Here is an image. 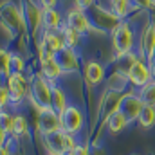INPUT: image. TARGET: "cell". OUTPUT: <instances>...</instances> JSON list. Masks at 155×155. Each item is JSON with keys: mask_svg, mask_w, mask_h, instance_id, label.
I'll list each match as a JSON object with an SVG mask.
<instances>
[{"mask_svg": "<svg viewBox=\"0 0 155 155\" xmlns=\"http://www.w3.org/2000/svg\"><path fill=\"white\" fill-rule=\"evenodd\" d=\"M126 74H128L130 83L137 88H143L144 85H148L153 79L152 71H150V63H144V60H141V58H134L130 61V67H128Z\"/></svg>", "mask_w": 155, "mask_h": 155, "instance_id": "52a82bcc", "label": "cell"}, {"mask_svg": "<svg viewBox=\"0 0 155 155\" xmlns=\"http://www.w3.org/2000/svg\"><path fill=\"white\" fill-rule=\"evenodd\" d=\"M128 81L130 79H128V74L124 71H116L114 74H110V78H108V90L123 94V90L126 88Z\"/></svg>", "mask_w": 155, "mask_h": 155, "instance_id": "ac0fdd59", "label": "cell"}, {"mask_svg": "<svg viewBox=\"0 0 155 155\" xmlns=\"http://www.w3.org/2000/svg\"><path fill=\"white\" fill-rule=\"evenodd\" d=\"M152 11L155 13V0H153V4H152Z\"/></svg>", "mask_w": 155, "mask_h": 155, "instance_id": "e575fe53", "label": "cell"}, {"mask_svg": "<svg viewBox=\"0 0 155 155\" xmlns=\"http://www.w3.org/2000/svg\"><path fill=\"white\" fill-rule=\"evenodd\" d=\"M139 124L143 128H152L155 124V107H150V105H144L143 112H141V117H139Z\"/></svg>", "mask_w": 155, "mask_h": 155, "instance_id": "484cf974", "label": "cell"}, {"mask_svg": "<svg viewBox=\"0 0 155 155\" xmlns=\"http://www.w3.org/2000/svg\"><path fill=\"white\" fill-rule=\"evenodd\" d=\"M54 58H56L58 65L61 67L63 74H74L79 71V60H78V54L74 52V49L65 45L61 51H58L54 54Z\"/></svg>", "mask_w": 155, "mask_h": 155, "instance_id": "7c38bea8", "label": "cell"}, {"mask_svg": "<svg viewBox=\"0 0 155 155\" xmlns=\"http://www.w3.org/2000/svg\"><path fill=\"white\" fill-rule=\"evenodd\" d=\"M0 16H2V24L7 25L9 29H13L16 35L27 31V24H25V16H24L22 5H16L13 0H4L2 2Z\"/></svg>", "mask_w": 155, "mask_h": 155, "instance_id": "277c9868", "label": "cell"}, {"mask_svg": "<svg viewBox=\"0 0 155 155\" xmlns=\"http://www.w3.org/2000/svg\"><path fill=\"white\" fill-rule=\"evenodd\" d=\"M13 135L16 137H27L29 135V124H27V119L22 116V114H16L15 116V124H13Z\"/></svg>", "mask_w": 155, "mask_h": 155, "instance_id": "cb8c5ba5", "label": "cell"}, {"mask_svg": "<svg viewBox=\"0 0 155 155\" xmlns=\"http://www.w3.org/2000/svg\"><path fill=\"white\" fill-rule=\"evenodd\" d=\"M61 130L63 132H67V134H71V135H76L79 134V130L83 128V124H85V116H83V112L74 107V105H69V108L61 114Z\"/></svg>", "mask_w": 155, "mask_h": 155, "instance_id": "30bf717a", "label": "cell"}, {"mask_svg": "<svg viewBox=\"0 0 155 155\" xmlns=\"http://www.w3.org/2000/svg\"><path fill=\"white\" fill-rule=\"evenodd\" d=\"M105 124L108 126V132L116 135V134H119V132H123V130H124V128H126L130 123H128V119L123 116L121 112H116L114 116L108 117V121H107Z\"/></svg>", "mask_w": 155, "mask_h": 155, "instance_id": "ffe728a7", "label": "cell"}, {"mask_svg": "<svg viewBox=\"0 0 155 155\" xmlns=\"http://www.w3.org/2000/svg\"><path fill=\"white\" fill-rule=\"evenodd\" d=\"M60 31H61V35H63V41H65V45H67V47H71V49H76L78 43H79L81 35H79L78 31H74L72 27H69L67 24H65Z\"/></svg>", "mask_w": 155, "mask_h": 155, "instance_id": "7402d4cb", "label": "cell"}, {"mask_svg": "<svg viewBox=\"0 0 155 155\" xmlns=\"http://www.w3.org/2000/svg\"><path fill=\"white\" fill-rule=\"evenodd\" d=\"M74 2H76V7L83 9V11H88L94 5V0H74Z\"/></svg>", "mask_w": 155, "mask_h": 155, "instance_id": "f546056e", "label": "cell"}, {"mask_svg": "<svg viewBox=\"0 0 155 155\" xmlns=\"http://www.w3.org/2000/svg\"><path fill=\"white\" fill-rule=\"evenodd\" d=\"M110 2H112V11L116 13L121 20L124 16H128V13L132 11V7H135L132 0H110Z\"/></svg>", "mask_w": 155, "mask_h": 155, "instance_id": "603a6c76", "label": "cell"}, {"mask_svg": "<svg viewBox=\"0 0 155 155\" xmlns=\"http://www.w3.org/2000/svg\"><path fill=\"white\" fill-rule=\"evenodd\" d=\"M155 58V24H148L141 36V60L152 63Z\"/></svg>", "mask_w": 155, "mask_h": 155, "instance_id": "5bb4252c", "label": "cell"}, {"mask_svg": "<svg viewBox=\"0 0 155 155\" xmlns=\"http://www.w3.org/2000/svg\"><path fill=\"white\" fill-rule=\"evenodd\" d=\"M40 45H43L49 52H52V54H56L58 51H61L63 47H65V41H63V35H61V31L60 33H56V31H43V35H41V40L38 41Z\"/></svg>", "mask_w": 155, "mask_h": 155, "instance_id": "9a60e30c", "label": "cell"}, {"mask_svg": "<svg viewBox=\"0 0 155 155\" xmlns=\"http://www.w3.org/2000/svg\"><path fill=\"white\" fill-rule=\"evenodd\" d=\"M67 25L72 27L74 31H78L79 35H85V33H90L92 31V24H90V18H88V13L74 7L69 11L67 15Z\"/></svg>", "mask_w": 155, "mask_h": 155, "instance_id": "4fadbf2b", "label": "cell"}, {"mask_svg": "<svg viewBox=\"0 0 155 155\" xmlns=\"http://www.w3.org/2000/svg\"><path fill=\"white\" fill-rule=\"evenodd\" d=\"M143 108H144V101L141 99L139 94H134V92L123 94L121 103H119V112L128 119V123L139 121Z\"/></svg>", "mask_w": 155, "mask_h": 155, "instance_id": "9c48e42d", "label": "cell"}, {"mask_svg": "<svg viewBox=\"0 0 155 155\" xmlns=\"http://www.w3.org/2000/svg\"><path fill=\"white\" fill-rule=\"evenodd\" d=\"M11 105V90L5 83V79H2V87H0V107L2 110H5V107Z\"/></svg>", "mask_w": 155, "mask_h": 155, "instance_id": "4316f807", "label": "cell"}, {"mask_svg": "<svg viewBox=\"0 0 155 155\" xmlns=\"http://www.w3.org/2000/svg\"><path fill=\"white\" fill-rule=\"evenodd\" d=\"M132 2L137 9H152V4H153V0H132Z\"/></svg>", "mask_w": 155, "mask_h": 155, "instance_id": "f1b7e54d", "label": "cell"}, {"mask_svg": "<svg viewBox=\"0 0 155 155\" xmlns=\"http://www.w3.org/2000/svg\"><path fill=\"white\" fill-rule=\"evenodd\" d=\"M83 76H85V81L90 87H94V85H99L105 79V69L97 61H88L87 67H85V71H83Z\"/></svg>", "mask_w": 155, "mask_h": 155, "instance_id": "2e32d148", "label": "cell"}, {"mask_svg": "<svg viewBox=\"0 0 155 155\" xmlns=\"http://www.w3.org/2000/svg\"><path fill=\"white\" fill-rule=\"evenodd\" d=\"M153 61H155V58H153Z\"/></svg>", "mask_w": 155, "mask_h": 155, "instance_id": "74e56055", "label": "cell"}, {"mask_svg": "<svg viewBox=\"0 0 155 155\" xmlns=\"http://www.w3.org/2000/svg\"><path fill=\"white\" fill-rule=\"evenodd\" d=\"M65 155H76V153L74 152H69V153H65Z\"/></svg>", "mask_w": 155, "mask_h": 155, "instance_id": "d590c367", "label": "cell"}, {"mask_svg": "<svg viewBox=\"0 0 155 155\" xmlns=\"http://www.w3.org/2000/svg\"><path fill=\"white\" fill-rule=\"evenodd\" d=\"M36 112H38L36 128H38L41 137L61 132V117L54 108H41V110H36Z\"/></svg>", "mask_w": 155, "mask_h": 155, "instance_id": "8992f818", "label": "cell"}, {"mask_svg": "<svg viewBox=\"0 0 155 155\" xmlns=\"http://www.w3.org/2000/svg\"><path fill=\"white\" fill-rule=\"evenodd\" d=\"M43 27L47 31H58L61 29V15L58 13L56 7H49V9H43Z\"/></svg>", "mask_w": 155, "mask_h": 155, "instance_id": "e0dca14e", "label": "cell"}, {"mask_svg": "<svg viewBox=\"0 0 155 155\" xmlns=\"http://www.w3.org/2000/svg\"><path fill=\"white\" fill-rule=\"evenodd\" d=\"M112 45H114V51H116L117 58H124L132 52V47H134V31L130 27L128 22H121L116 27V31L112 33Z\"/></svg>", "mask_w": 155, "mask_h": 155, "instance_id": "5b68a950", "label": "cell"}, {"mask_svg": "<svg viewBox=\"0 0 155 155\" xmlns=\"http://www.w3.org/2000/svg\"><path fill=\"white\" fill-rule=\"evenodd\" d=\"M47 155H52V153H47Z\"/></svg>", "mask_w": 155, "mask_h": 155, "instance_id": "8d00e7d4", "label": "cell"}, {"mask_svg": "<svg viewBox=\"0 0 155 155\" xmlns=\"http://www.w3.org/2000/svg\"><path fill=\"white\" fill-rule=\"evenodd\" d=\"M88 18H90V24H92V31H99V33H107V31H116V27L123 22L119 16H117L114 11H108L107 7H101V5H92L88 9Z\"/></svg>", "mask_w": 155, "mask_h": 155, "instance_id": "3957f363", "label": "cell"}, {"mask_svg": "<svg viewBox=\"0 0 155 155\" xmlns=\"http://www.w3.org/2000/svg\"><path fill=\"white\" fill-rule=\"evenodd\" d=\"M43 146L47 150V153L52 155H65L69 152H74L78 148V143L74 139V135L67 134V132H56V134H51V135H43Z\"/></svg>", "mask_w": 155, "mask_h": 155, "instance_id": "7a4b0ae2", "label": "cell"}, {"mask_svg": "<svg viewBox=\"0 0 155 155\" xmlns=\"http://www.w3.org/2000/svg\"><path fill=\"white\" fill-rule=\"evenodd\" d=\"M20 5H22L24 16H25L27 31L33 35V38H36V35L40 33V27L43 25V9H40L35 0H22Z\"/></svg>", "mask_w": 155, "mask_h": 155, "instance_id": "ba28073f", "label": "cell"}, {"mask_svg": "<svg viewBox=\"0 0 155 155\" xmlns=\"http://www.w3.org/2000/svg\"><path fill=\"white\" fill-rule=\"evenodd\" d=\"M150 71H152V76H153V79H155V61L150 63Z\"/></svg>", "mask_w": 155, "mask_h": 155, "instance_id": "836d02e7", "label": "cell"}, {"mask_svg": "<svg viewBox=\"0 0 155 155\" xmlns=\"http://www.w3.org/2000/svg\"><path fill=\"white\" fill-rule=\"evenodd\" d=\"M52 108L61 116L67 108H69V103H67V96H65V92L58 87V85H54V88H52Z\"/></svg>", "mask_w": 155, "mask_h": 155, "instance_id": "d6986e66", "label": "cell"}, {"mask_svg": "<svg viewBox=\"0 0 155 155\" xmlns=\"http://www.w3.org/2000/svg\"><path fill=\"white\" fill-rule=\"evenodd\" d=\"M52 88H54V83H51L41 72L31 76V79H29V99L36 110L52 108Z\"/></svg>", "mask_w": 155, "mask_h": 155, "instance_id": "6da1fadb", "label": "cell"}, {"mask_svg": "<svg viewBox=\"0 0 155 155\" xmlns=\"http://www.w3.org/2000/svg\"><path fill=\"white\" fill-rule=\"evenodd\" d=\"M25 61L20 54H13V74H24Z\"/></svg>", "mask_w": 155, "mask_h": 155, "instance_id": "83f0119b", "label": "cell"}, {"mask_svg": "<svg viewBox=\"0 0 155 155\" xmlns=\"http://www.w3.org/2000/svg\"><path fill=\"white\" fill-rule=\"evenodd\" d=\"M0 69H2V79H7L13 74V52H9L7 49L0 51Z\"/></svg>", "mask_w": 155, "mask_h": 155, "instance_id": "44dd1931", "label": "cell"}, {"mask_svg": "<svg viewBox=\"0 0 155 155\" xmlns=\"http://www.w3.org/2000/svg\"><path fill=\"white\" fill-rule=\"evenodd\" d=\"M40 4H41V7L43 9H49V7H56V4H58V0H38Z\"/></svg>", "mask_w": 155, "mask_h": 155, "instance_id": "1f68e13d", "label": "cell"}, {"mask_svg": "<svg viewBox=\"0 0 155 155\" xmlns=\"http://www.w3.org/2000/svg\"><path fill=\"white\" fill-rule=\"evenodd\" d=\"M139 96H141V99L144 101V105L155 107V79H152L148 85H144V87L139 90Z\"/></svg>", "mask_w": 155, "mask_h": 155, "instance_id": "d4e9b609", "label": "cell"}, {"mask_svg": "<svg viewBox=\"0 0 155 155\" xmlns=\"http://www.w3.org/2000/svg\"><path fill=\"white\" fill-rule=\"evenodd\" d=\"M74 153L76 155H90V146L88 144H78V148L74 150Z\"/></svg>", "mask_w": 155, "mask_h": 155, "instance_id": "4dcf8cb0", "label": "cell"}, {"mask_svg": "<svg viewBox=\"0 0 155 155\" xmlns=\"http://www.w3.org/2000/svg\"><path fill=\"white\" fill-rule=\"evenodd\" d=\"M0 153H2V155H11V152H9V146H7V144H2Z\"/></svg>", "mask_w": 155, "mask_h": 155, "instance_id": "d6a6232c", "label": "cell"}, {"mask_svg": "<svg viewBox=\"0 0 155 155\" xmlns=\"http://www.w3.org/2000/svg\"><path fill=\"white\" fill-rule=\"evenodd\" d=\"M5 83L11 90V105L18 107L29 94V81L24 78V74H11L5 79Z\"/></svg>", "mask_w": 155, "mask_h": 155, "instance_id": "8fae6325", "label": "cell"}]
</instances>
